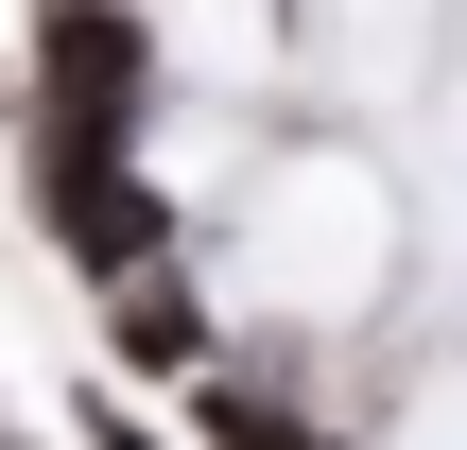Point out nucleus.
Instances as JSON below:
<instances>
[{
    "instance_id": "nucleus-3",
    "label": "nucleus",
    "mask_w": 467,
    "mask_h": 450,
    "mask_svg": "<svg viewBox=\"0 0 467 450\" xmlns=\"http://www.w3.org/2000/svg\"><path fill=\"white\" fill-rule=\"evenodd\" d=\"M104 295V347L139 364V382H208V312H191V277L173 260H139V277H87Z\"/></svg>"
},
{
    "instance_id": "nucleus-5",
    "label": "nucleus",
    "mask_w": 467,
    "mask_h": 450,
    "mask_svg": "<svg viewBox=\"0 0 467 450\" xmlns=\"http://www.w3.org/2000/svg\"><path fill=\"white\" fill-rule=\"evenodd\" d=\"M69 416H87V450H173V434H139V416H121V382H104V399H69Z\"/></svg>"
},
{
    "instance_id": "nucleus-2",
    "label": "nucleus",
    "mask_w": 467,
    "mask_h": 450,
    "mask_svg": "<svg viewBox=\"0 0 467 450\" xmlns=\"http://www.w3.org/2000/svg\"><path fill=\"white\" fill-rule=\"evenodd\" d=\"M35 225L69 243V277H139V260H173V191L139 173V139H35Z\"/></svg>"
},
{
    "instance_id": "nucleus-1",
    "label": "nucleus",
    "mask_w": 467,
    "mask_h": 450,
    "mask_svg": "<svg viewBox=\"0 0 467 450\" xmlns=\"http://www.w3.org/2000/svg\"><path fill=\"white\" fill-rule=\"evenodd\" d=\"M156 17L139 0H35V139H139Z\"/></svg>"
},
{
    "instance_id": "nucleus-4",
    "label": "nucleus",
    "mask_w": 467,
    "mask_h": 450,
    "mask_svg": "<svg viewBox=\"0 0 467 450\" xmlns=\"http://www.w3.org/2000/svg\"><path fill=\"white\" fill-rule=\"evenodd\" d=\"M191 434L208 450H329V416H295V399H260V382H191Z\"/></svg>"
}]
</instances>
